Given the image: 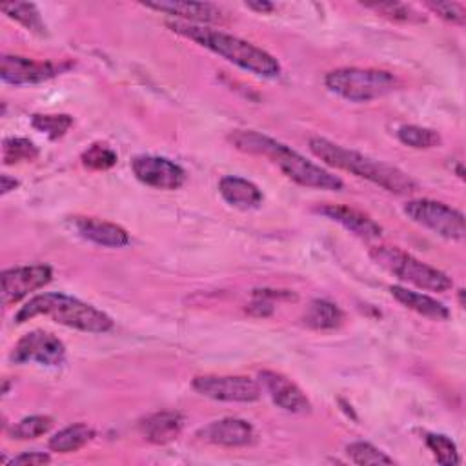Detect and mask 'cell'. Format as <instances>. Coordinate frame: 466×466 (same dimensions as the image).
Returning a JSON list of instances; mask_svg holds the SVG:
<instances>
[{"label":"cell","mask_w":466,"mask_h":466,"mask_svg":"<svg viewBox=\"0 0 466 466\" xmlns=\"http://www.w3.org/2000/svg\"><path fill=\"white\" fill-rule=\"evenodd\" d=\"M228 142L242 153L269 158L289 180L302 187L340 191L344 182L340 177L324 169L322 166L308 160L299 151L284 142L253 129H233L228 133Z\"/></svg>","instance_id":"cell-1"},{"label":"cell","mask_w":466,"mask_h":466,"mask_svg":"<svg viewBox=\"0 0 466 466\" xmlns=\"http://www.w3.org/2000/svg\"><path fill=\"white\" fill-rule=\"evenodd\" d=\"M308 146H309V151L326 166L348 171L390 193L410 195L419 187L417 180L406 171H402L400 167L388 164L384 160H377L360 151L344 147L324 137H311Z\"/></svg>","instance_id":"cell-2"},{"label":"cell","mask_w":466,"mask_h":466,"mask_svg":"<svg viewBox=\"0 0 466 466\" xmlns=\"http://www.w3.org/2000/svg\"><path fill=\"white\" fill-rule=\"evenodd\" d=\"M166 27H169L173 33L189 38L197 42L198 46L209 49L211 53L222 56L224 60L238 66L244 71H249L262 78H277L280 75V64L279 60L269 55L266 49L238 38L231 33L209 27V25H198V24H187L180 20H167Z\"/></svg>","instance_id":"cell-3"},{"label":"cell","mask_w":466,"mask_h":466,"mask_svg":"<svg viewBox=\"0 0 466 466\" xmlns=\"http://www.w3.org/2000/svg\"><path fill=\"white\" fill-rule=\"evenodd\" d=\"M35 317H47L62 326L86 333H107L113 329V319L107 313L58 291H47L29 299L15 313V322L24 324Z\"/></svg>","instance_id":"cell-4"},{"label":"cell","mask_w":466,"mask_h":466,"mask_svg":"<svg viewBox=\"0 0 466 466\" xmlns=\"http://www.w3.org/2000/svg\"><path fill=\"white\" fill-rule=\"evenodd\" d=\"M324 86L348 102H371L399 89L400 80L386 69L337 67L326 73Z\"/></svg>","instance_id":"cell-5"},{"label":"cell","mask_w":466,"mask_h":466,"mask_svg":"<svg viewBox=\"0 0 466 466\" xmlns=\"http://www.w3.org/2000/svg\"><path fill=\"white\" fill-rule=\"evenodd\" d=\"M370 257L377 266L415 288L444 293L453 286V280L444 271L419 260L397 246H375L370 249Z\"/></svg>","instance_id":"cell-6"},{"label":"cell","mask_w":466,"mask_h":466,"mask_svg":"<svg viewBox=\"0 0 466 466\" xmlns=\"http://www.w3.org/2000/svg\"><path fill=\"white\" fill-rule=\"evenodd\" d=\"M402 211L410 220L433 231L442 238H448V240L464 238L466 228H464L462 211L444 202L431 200V198H411L404 204Z\"/></svg>","instance_id":"cell-7"},{"label":"cell","mask_w":466,"mask_h":466,"mask_svg":"<svg viewBox=\"0 0 466 466\" xmlns=\"http://www.w3.org/2000/svg\"><path fill=\"white\" fill-rule=\"evenodd\" d=\"M191 386L202 397L220 402H255L262 395L260 382L246 375H197Z\"/></svg>","instance_id":"cell-8"},{"label":"cell","mask_w":466,"mask_h":466,"mask_svg":"<svg viewBox=\"0 0 466 466\" xmlns=\"http://www.w3.org/2000/svg\"><path fill=\"white\" fill-rule=\"evenodd\" d=\"M11 362L15 364H40L47 368H56L66 360L64 342L44 329H33L22 335L9 353Z\"/></svg>","instance_id":"cell-9"},{"label":"cell","mask_w":466,"mask_h":466,"mask_svg":"<svg viewBox=\"0 0 466 466\" xmlns=\"http://www.w3.org/2000/svg\"><path fill=\"white\" fill-rule=\"evenodd\" d=\"M71 67L69 62L33 60L20 55H2L0 58V78L13 86H33L47 82Z\"/></svg>","instance_id":"cell-10"},{"label":"cell","mask_w":466,"mask_h":466,"mask_svg":"<svg viewBox=\"0 0 466 466\" xmlns=\"http://www.w3.org/2000/svg\"><path fill=\"white\" fill-rule=\"evenodd\" d=\"M131 171L142 184L173 191L184 186L186 171L177 162L158 155H137L131 160Z\"/></svg>","instance_id":"cell-11"},{"label":"cell","mask_w":466,"mask_h":466,"mask_svg":"<svg viewBox=\"0 0 466 466\" xmlns=\"http://www.w3.org/2000/svg\"><path fill=\"white\" fill-rule=\"evenodd\" d=\"M53 279V269L47 264L16 266L2 271V304L11 306L29 293L47 286Z\"/></svg>","instance_id":"cell-12"},{"label":"cell","mask_w":466,"mask_h":466,"mask_svg":"<svg viewBox=\"0 0 466 466\" xmlns=\"http://www.w3.org/2000/svg\"><path fill=\"white\" fill-rule=\"evenodd\" d=\"M258 382L264 391L271 397V400L289 413H309L311 402L306 393L286 375L271 370H264L258 373Z\"/></svg>","instance_id":"cell-13"},{"label":"cell","mask_w":466,"mask_h":466,"mask_svg":"<svg viewBox=\"0 0 466 466\" xmlns=\"http://www.w3.org/2000/svg\"><path fill=\"white\" fill-rule=\"evenodd\" d=\"M197 437L215 446L238 448V446L253 444L257 439V433L248 420L238 417H224L202 426L197 431Z\"/></svg>","instance_id":"cell-14"},{"label":"cell","mask_w":466,"mask_h":466,"mask_svg":"<svg viewBox=\"0 0 466 466\" xmlns=\"http://www.w3.org/2000/svg\"><path fill=\"white\" fill-rule=\"evenodd\" d=\"M315 211L319 215L340 224L342 228H346L353 235H357L359 238L373 240L382 235V226L360 209H355V208H350L344 204H319V206H315Z\"/></svg>","instance_id":"cell-15"},{"label":"cell","mask_w":466,"mask_h":466,"mask_svg":"<svg viewBox=\"0 0 466 466\" xmlns=\"http://www.w3.org/2000/svg\"><path fill=\"white\" fill-rule=\"evenodd\" d=\"M147 9H155L158 13L177 16L180 22L187 24H217L224 20L222 9L211 2H175V0H162V2H146Z\"/></svg>","instance_id":"cell-16"},{"label":"cell","mask_w":466,"mask_h":466,"mask_svg":"<svg viewBox=\"0 0 466 466\" xmlns=\"http://www.w3.org/2000/svg\"><path fill=\"white\" fill-rule=\"evenodd\" d=\"M71 226L78 237L102 248H124L131 240L122 226L95 217H71Z\"/></svg>","instance_id":"cell-17"},{"label":"cell","mask_w":466,"mask_h":466,"mask_svg":"<svg viewBox=\"0 0 466 466\" xmlns=\"http://www.w3.org/2000/svg\"><path fill=\"white\" fill-rule=\"evenodd\" d=\"M218 193L231 208H237L240 211L257 209L264 200V195L257 184L235 175H228L220 178Z\"/></svg>","instance_id":"cell-18"},{"label":"cell","mask_w":466,"mask_h":466,"mask_svg":"<svg viewBox=\"0 0 466 466\" xmlns=\"http://www.w3.org/2000/svg\"><path fill=\"white\" fill-rule=\"evenodd\" d=\"M184 428V417L178 411H157L146 415L138 422V431L147 442L167 444L173 442Z\"/></svg>","instance_id":"cell-19"},{"label":"cell","mask_w":466,"mask_h":466,"mask_svg":"<svg viewBox=\"0 0 466 466\" xmlns=\"http://www.w3.org/2000/svg\"><path fill=\"white\" fill-rule=\"evenodd\" d=\"M390 293L404 308H408L422 317H428L433 320H446L450 317L448 308L441 300H437L426 293H420V291L399 286V284L390 286Z\"/></svg>","instance_id":"cell-20"},{"label":"cell","mask_w":466,"mask_h":466,"mask_svg":"<svg viewBox=\"0 0 466 466\" xmlns=\"http://www.w3.org/2000/svg\"><path fill=\"white\" fill-rule=\"evenodd\" d=\"M302 322L315 331H329L337 329L344 322L342 309L326 299H315L309 302L302 315Z\"/></svg>","instance_id":"cell-21"},{"label":"cell","mask_w":466,"mask_h":466,"mask_svg":"<svg viewBox=\"0 0 466 466\" xmlns=\"http://www.w3.org/2000/svg\"><path fill=\"white\" fill-rule=\"evenodd\" d=\"M95 430L84 422H76L58 430L47 442L49 450L55 453H71L84 448L89 441H93Z\"/></svg>","instance_id":"cell-22"},{"label":"cell","mask_w":466,"mask_h":466,"mask_svg":"<svg viewBox=\"0 0 466 466\" xmlns=\"http://www.w3.org/2000/svg\"><path fill=\"white\" fill-rule=\"evenodd\" d=\"M0 9L4 15H7L11 20L24 25L27 31L36 33V35H46V24L42 22L40 11L33 2L4 4Z\"/></svg>","instance_id":"cell-23"},{"label":"cell","mask_w":466,"mask_h":466,"mask_svg":"<svg viewBox=\"0 0 466 466\" xmlns=\"http://www.w3.org/2000/svg\"><path fill=\"white\" fill-rule=\"evenodd\" d=\"M397 138L404 146H410L413 149H431V147L441 146V142H442L441 135L435 129L415 126V124L400 126L397 129Z\"/></svg>","instance_id":"cell-24"},{"label":"cell","mask_w":466,"mask_h":466,"mask_svg":"<svg viewBox=\"0 0 466 466\" xmlns=\"http://www.w3.org/2000/svg\"><path fill=\"white\" fill-rule=\"evenodd\" d=\"M80 160H82V166L91 171H106L116 164L118 155L106 142H93L82 151Z\"/></svg>","instance_id":"cell-25"},{"label":"cell","mask_w":466,"mask_h":466,"mask_svg":"<svg viewBox=\"0 0 466 466\" xmlns=\"http://www.w3.org/2000/svg\"><path fill=\"white\" fill-rule=\"evenodd\" d=\"M31 126L44 133L49 140H56L60 137H64L71 126H73V116L71 115H66V113H56V115H42V113H36L31 116Z\"/></svg>","instance_id":"cell-26"},{"label":"cell","mask_w":466,"mask_h":466,"mask_svg":"<svg viewBox=\"0 0 466 466\" xmlns=\"http://www.w3.org/2000/svg\"><path fill=\"white\" fill-rule=\"evenodd\" d=\"M53 426V419L49 415H29L20 419L9 428L11 439L16 441H31L46 435Z\"/></svg>","instance_id":"cell-27"},{"label":"cell","mask_w":466,"mask_h":466,"mask_svg":"<svg viewBox=\"0 0 466 466\" xmlns=\"http://www.w3.org/2000/svg\"><path fill=\"white\" fill-rule=\"evenodd\" d=\"M38 157V147L29 140L22 137H11L4 140L2 146V160L5 166L20 164V162H31Z\"/></svg>","instance_id":"cell-28"},{"label":"cell","mask_w":466,"mask_h":466,"mask_svg":"<svg viewBox=\"0 0 466 466\" xmlns=\"http://www.w3.org/2000/svg\"><path fill=\"white\" fill-rule=\"evenodd\" d=\"M346 455L353 464L366 466V464H393L395 461L386 455L382 450L373 446L371 442L364 441H355L346 446Z\"/></svg>","instance_id":"cell-29"},{"label":"cell","mask_w":466,"mask_h":466,"mask_svg":"<svg viewBox=\"0 0 466 466\" xmlns=\"http://www.w3.org/2000/svg\"><path fill=\"white\" fill-rule=\"evenodd\" d=\"M426 446L433 453L435 461L444 466H455L461 462L457 444L444 433H428L426 435Z\"/></svg>","instance_id":"cell-30"},{"label":"cell","mask_w":466,"mask_h":466,"mask_svg":"<svg viewBox=\"0 0 466 466\" xmlns=\"http://www.w3.org/2000/svg\"><path fill=\"white\" fill-rule=\"evenodd\" d=\"M368 9H373L380 13L382 16L390 20H399V22H424L426 16H422L417 9L406 4L399 2H379V4H364Z\"/></svg>","instance_id":"cell-31"},{"label":"cell","mask_w":466,"mask_h":466,"mask_svg":"<svg viewBox=\"0 0 466 466\" xmlns=\"http://www.w3.org/2000/svg\"><path fill=\"white\" fill-rule=\"evenodd\" d=\"M426 5L433 13H437V16H441L442 20H446L450 24L464 25V22H466V9L459 2H428Z\"/></svg>","instance_id":"cell-32"},{"label":"cell","mask_w":466,"mask_h":466,"mask_svg":"<svg viewBox=\"0 0 466 466\" xmlns=\"http://www.w3.org/2000/svg\"><path fill=\"white\" fill-rule=\"evenodd\" d=\"M51 455L46 451H24L9 461L11 466H40V464H49Z\"/></svg>","instance_id":"cell-33"},{"label":"cell","mask_w":466,"mask_h":466,"mask_svg":"<svg viewBox=\"0 0 466 466\" xmlns=\"http://www.w3.org/2000/svg\"><path fill=\"white\" fill-rule=\"evenodd\" d=\"M20 182L15 178V177H9V175H2L0 177V189H2V195H7L9 191H13L15 187H18Z\"/></svg>","instance_id":"cell-34"},{"label":"cell","mask_w":466,"mask_h":466,"mask_svg":"<svg viewBox=\"0 0 466 466\" xmlns=\"http://www.w3.org/2000/svg\"><path fill=\"white\" fill-rule=\"evenodd\" d=\"M246 7L248 9H253V11H257V13H269V11H273L275 9V5L271 4V2H246Z\"/></svg>","instance_id":"cell-35"}]
</instances>
